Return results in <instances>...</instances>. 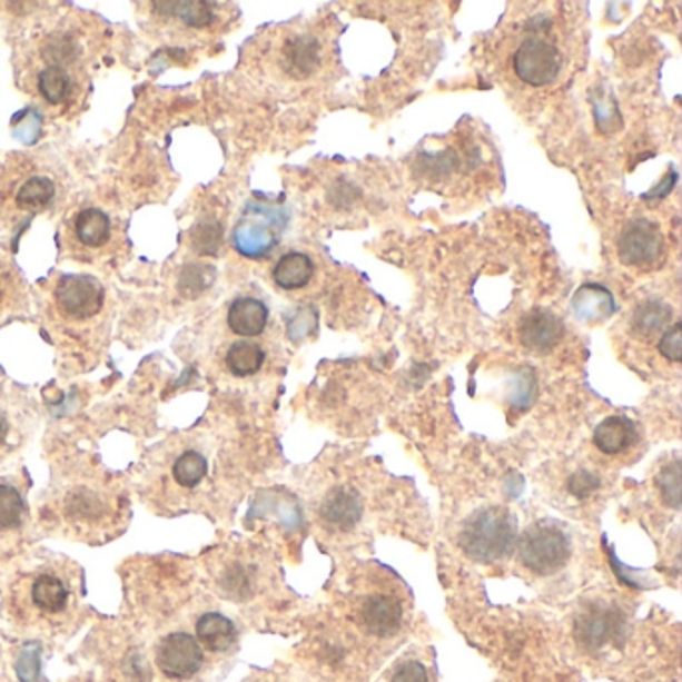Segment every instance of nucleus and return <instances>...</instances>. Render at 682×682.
I'll list each match as a JSON object with an SVG mask.
<instances>
[{
    "label": "nucleus",
    "instance_id": "nucleus-1",
    "mask_svg": "<svg viewBox=\"0 0 682 682\" xmlns=\"http://www.w3.org/2000/svg\"><path fill=\"white\" fill-rule=\"evenodd\" d=\"M80 569L69 561L37 564L14 584V603L20 613L39 621H59L72 613L79 599Z\"/></svg>",
    "mask_w": 682,
    "mask_h": 682
},
{
    "label": "nucleus",
    "instance_id": "nucleus-2",
    "mask_svg": "<svg viewBox=\"0 0 682 682\" xmlns=\"http://www.w3.org/2000/svg\"><path fill=\"white\" fill-rule=\"evenodd\" d=\"M458 543L475 563H495L513 551L516 521L505 508H481L466 521Z\"/></svg>",
    "mask_w": 682,
    "mask_h": 682
},
{
    "label": "nucleus",
    "instance_id": "nucleus-3",
    "mask_svg": "<svg viewBox=\"0 0 682 682\" xmlns=\"http://www.w3.org/2000/svg\"><path fill=\"white\" fill-rule=\"evenodd\" d=\"M571 538L553 523H534L518 541V561L531 573H559L571 559Z\"/></svg>",
    "mask_w": 682,
    "mask_h": 682
},
{
    "label": "nucleus",
    "instance_id": "nucleus-4",
    "mask_svg": "<svg viewBox=\"0 0 682 682\" xmlns=\"http://www.w3.org/2000/svg\"><path fill=\"white\" fill-rule=\"evenodd\" d=\"M285 228V215L267 205H248L238 220L233 243L243 257L265 258L277 248Z\"/></svg>",
    "mask_w": 682,
    "mask_h": 682
},
{
    "label": "nucleus",
    "instance_id": "nucleus-5",
    "mask_svg": "<svg viewBox=\"0 0 682 682\" xmlns=\"http://www.w3.org/2000/svg\"><path fill=\"white\" fill-rule=\"evenodd\" d=\"M355 619L365 633L388 639L405 623V604L393 589L373 586L356 599Z\"/></svg>",
    "mask_w": 682,
    "mask_h": 682
},
{
    "label": "nucleus",
    "instance_id": "nucleus-6",
    "mask_svg": "<svg viewBox=\"0 0 682 682\" xmlns=\"http://www.w3.org/2000/svg\"><path fill=\"white\" fill-rule=\"evenodd\" d=\"M55 307L70 323H87L105 307V288L97 278L69 275L55 288Z\"/></svg>",
    "mask_w": 682,
    "mask_h": 682
},
{
    "label": "nucleus",
    "instance_id": "nucleus-7",
    "mask_svg": "<svg viewBox=\"0 0 682 682\" xmlns=\"http://www.w3.org/2000/svg\"><path fill=\"white\" fill-rule=\"evenodd\" d=\"M155 661L170 681H190L205 664V651L192 634L170 633L157 644Z\"/></svg>",
    "mask_w": 682,
    "mask_h": 682
},
{
    "label": "nucleus",
    "instance_id": "nucleus-8",
    "mask_svg": "<svg viewBox=\"0 0 682 682\" xmlns=\"http://www.w3.org/2000/svg\"><path fill=\"white\" fill-rule=\"evenodd\" d=\"M516 77L531 87H546L559 77L563 59L559 49L543 39H526L513 57Z\"/></svg>",
    "mask_w": 682,
    "mask_h": 682
},
{
    "label": "nucleus",
    "instance_id": "nucleus-9",
    "mask_svg": "<svg viewBox=\"0 0 682 682\" xmlns=\"http://www.w3.org/2000/svg\"><path fill=\"white\" fill-rule=\"evenodd\" d=\"M661 230L646 218H634L619 237V258L626 267H651L663 257Z\"/></svg>",
    "mask_w": 682,
    "mask_h": 682
},
{
    "label": "nucleus",
    "instance_id": "nucleus-10",
    "mask_svg": "<svg viewBox=\"0 0 682 682\" xmlns=\"http://www.w3.org/2000/svg\"><path fill=\"white\" fill-rule=\"evenodd\" d=\"M624 621L616 609L611 606H593L579 616L574 634L576 641L589 651H599L609 643H614L623 633Z\"/></svg>",
    "mask_w": 682,
    "mask_h": 682
},
{
    "label": "nucleus",
    "instance_id": "nucleus-11",
    "mask_svg": "<svg viewBox=\"0 0 682 682\" xmlns=\"http://www.w3.org/2000/svg\"><path fill=\"white\" fill-rule=\"evenodd\" d=\"M521 343L533 353H551L564 335L563 320L551 310L534 308L521 320Z\"/></svg>",
    "mask_w": 682,
    "mask_h": 682
},
{
    "label": "nucleus",
    "instance_id": "nucleus-12",
    "mask_svg": "<svg viewBox=\"0 0 682 682\" xmlns=\"http://www.w3.org/2000/svg\"><path fill=\"white\" fill-rule=\"evenodd\" d=\"M363 516V501L350 486H337L328 493L320 505V518L328 528L346 533L355 528Z\"/></svg>",
    "mask_w": 682,
    "mask_h": 682
},
{
    "label": "nucleus",
    "instance_id": "nucleus-13",
    "mask_svg": "<svg viewBox=\"0 0 682 682\" xmlns=\"http://www.w3.org/2000/svg\"><path fill=\"white\" fill-rule=\"evenodd\" d=\"M574 317L586 325H599L616 313L613 293L599 283H584L583 287L574 293L573 303Z\"/></svg>",
    "mask_w": 682,
    "mask_h": 682
},
{
    "label": "nucleus",
    "instance_id": "nucleus-14",
    "mask_svg": "<svg viewBox=\"0 0 682 682\" xmlns=\"http://www.w3.org/2000/svg\"><path fill=\"white\" fill-rule=\"evenodd\" d=\"M227 323L228 328L238 337H258L267 328V305L258 298H237L228 308Z\"/></svg>",
    "mask_w": 682,
    "mask_h": 682
},
{
    "label": "nucleus",
    "instance_id": "nucleus-15",
    "mask_svg": "<svg viewBox=\"0 0 682 682\" xmlns=\"http://www.w3.org/2000/svg\"><path fill=\"white\" fill-rule=\"evenodd\" d=\"M195 633L198 644L210 653H227L228 649H233V644L237 643V626L220 613L198 616Z\"/></svg>",
    "mask_w": 682,
    "mask_h": 682
},
{
    "label": "nucleus",
    "instance_id": "nucleus-16",
    "mask_svg": "<svg viewBox=\"0 0 682 682\" xmlns=\"http://www.w3.org/2000/svg\"><path fill=\"white\" fill-rule=\"evenodd\" d=\"M594 446L604 455H621L636 441V426L626 416H609L594 431Z\"/></svg>",
    "mask_w": 682,
    "mask_h": 682
},
{
    "label": "nucleus",
    "instance_id": "nucleus-17",
    "mask_svg": "<svg viewBox=\"0 0 682 682\" xmlns=\"http://www.w3.org/2000/svg\"><path fill=\"white\" fill-rule=\"evenodd\" d=\"M285 69L295 79H307L320 65V45L317 39L303 34L285 45Z\"/></svg>",
    "mask_w": 682,
    "mask_h": 682
},
{
    "label": "nucleus",
    "instance_id": "nucleus-18",
    "mask_svg": "<svg viewBox=\"0 0 682 682\" xmlns=\"http://www.w3.org/2000/svg\"><path fill=\"white\" fill-rule=\"evenodd\" d=\"M315 275V263L305 253H287L278 258L277 267L273 270V278L283 290H298L307 287Z\"/></svg>",
    "mask_w": 682,
    "mask_h": 682
},
{
    "label": "nucleus",
    "instance_id": "nucleus-19",
    "mask_svg": "<svg viewBox=\"0 0 682 682\" xmlns=\"http://www.w3.org/2000/svg\"><path fill=\"white\" fill-rule=\"evenodd\" d=\"M208 475L207 456L198 451H185L177 456V461L170 466V476L172 483L180 491H195L197 486L202 485V481Z\"/></svg>",
    "mask_w": 682,
    "mask_h": 682
},
{
    "label": "nucleus",
    "instance_id": "nucleus-20",
    "mask_svg": "<svg viewBox=\"0 0 682 682\" xmlns=\"http://www.w3.org/2000/svg\"><path fill=\"white\" fill-rule=\"evenodd\" d=\"M673 317V308L669 307L663 300L654 298L646 300L634 310L633 333L636 337L653 338L661 330L666 328Z\"/></svg>",
    "mask_w": 682,
    "mask_h": 682
},
{
    "label": "nucleus",
    "instance_id": "nucleus-21",
    "mask_svg": "<svg viewBox=\"0 0 682 682\" xmlns=\"http://www.w3.org/2000/svg\"><path fill=\"white\" fill-rule=\"evenodd\" d=\"M265 350L250 340H238L235 345H230L225 356L227 368L233 375L238 378L245 376L257 375L258 370L265 365Z\"/></svg>",
    "mask_w": 682,
    "mask_h": 682
},
{
    "label": "nucleus",
    "instance_id": "nucleus-22",
    "mask_svg": "<svg viewBox=\"0 0 682 682\" xmlns=\"http://www.w3.org/2000/svg\"><path fill=\"white\" fill-rule=\"evenodd\" d=\"M75 235L85 247H102L110 237V218L99 208H85L75 220Z\"/></svg>",
    "mask_w": 682,
    "mask_h": 682
},
{
    "label": "nucleus",
    "instance_id": "nucleus-23",
    "mask_svg": "<svg viewBox=\"0 0 682 682\" xmlns=\"http://www.w3.org/2000/svg\"><path fill=\"white\" fill-rule=\"evenodd\" d=\"M107 513V498L97 491H70L67 495V516L72 521H99Z\"/></svg>",
    "mask_w": 682,
    "mask_h": 682
},
{
    "label": "nucleus",
    "instance_id": "nucleus-24",
    "mask_svg": "<svg viewBox=\"0 0 682 682\" xmlns=\"http://www.w3.org/2000/svg\"><path fill=\"white\" fill-rule=\"evenodd\" d=\"M27 516L22 491L9 483H0V533L17 531Z\"/></svg>",
    "mask_w": 682,
    "mask_h": 682
},
{
    "label": "nucleus",
    "instance_id": "nucleus-25",
    "mask_svg": "<svg viewBox=\"0 0 682 682\" xmlns=\"http://www.w3.org/2000/svg\"><path fill=\"white\" fill-rule=\"evenodd\" d=\"M40 95L50 105H65L72 92V80L62 67H47L39 75Z\"/></svg>",
    "mask_w": 682,
    "mask_h": 682
},
{
    "label": "nucleus",
    "instance_id": "nucleus-26",
    "mask_svg": "<svg viewBox=\"0 0 682 682\" xmlns=\"http://www.w3.org/2000/svg\"><path fill=\"white\" fill-rule=\"evenodd\" d=\"M52 197H55L52 180L47 177H34L20 187L17 192V202L24 208H40L47 207Z\"/></svg>",
    "mask_w": 682,
    "mask_h": 682
},
{
    "label": "nucleus",
    "instance_id": "nucleus-27",
    "mask_svg": "<svg viewBox=\"0 0 682 682\" xmlns=\"http://www.w3.org/2000/svg\"><path fill=\"white\" fill-rule=\"evenodd\" d=\"M223 243V228L215 218L200 220L192 230V248L198 255H215Z\"/></svg>",
    "mask_w": 682,
    "mask_h": 682
},
{
    "label": "nucleus",
    "instance_id": "nucleus-28",
    "mask_svg": "<svg viewBox=\"0 0 682 682\" xmlns=\"http://www.w3.org/2000/svg\"><path fill=\"white\" fill-rule=\"evenodd\" d=\"M175 9L180 19L187 22L188 27L202 29L212 22V9L208 2H175Z\"/></svg>",
    "mask_w": 682,
    "mask_h": 682
},
{
    "label": "nucleus",
    "instance_id": "nucleus-29",
    "mask_svg": "<svg viewBox=\"0 0 682 682\" xmlns=\"http://www.w3.org/2000/svg\"><path fill=\"white\" fill-rule=\"evenodd\" d=\"M659 486L663 491L664 501L676 508L681 503V465L679 463L664 468L659 475Z\"/></svg>",
    "mask_w": 682,
    "mask_h": 682
},
{
    "label": "nucleus",
    "instance_id": "nucleus-30",
    "mask_svg": "<svg viewBox=\"0 0 682 682\" xmlns=\"http://www.w3.org/2000/svg\"><path fill=\"white\" fill-rule=\"evenodd\" d=\"M388 682H431V676L421 661L405 659L393 669Z\"/></svg>",
    "mask_w": 682,
    "mask_h": 682
},
{
    "label": "nucleus",
    "instance_id": "nucleus-31",
    "mask_svg": "<svg viewBox=\"0 0 682 682\" xmlns=\"http://www.w3.org/2000/svg\"><path fill=\"white\" fill-rule=\"evenodd\" d=\"M659 350L661 355L671 360V363H679L682 358V325L681 323H674L673 327L664 330L661 343H659Z\"/></svg>",
    "mask_w": 682,
    "mask_h": 682
},
{
    "label": "nucleus",
    "instance_id": "nucleus-32",
    "mask_svg": "<svg viewBox=\"0 0 682 682\" xmlns=\"http://www.w3.org/2000/svg\"><path fill=\"white\" fill-rule=\"evenodd\" d=\"M317 310H315L313 307L303 308V310H298L297 317H295V323H290V325H288V335H293L295 330H298V335L295 337V340L310 337V335L317 330Z\"/></svg>",
    "mask_w": 682,
    "mask_h": 682
},
{
    "label": "nucleus",
    "instance_id": "nucleus-33",
    "mask_svg": "<svg viewBox=\"0 0 682 682\" xmlns=\"http://www.w3.org/2000/svg\"><path fill=\"white\" fill-rule=\"evenodd\" d=\"M594 117H596L599 129L603 132H611L616 127H621V112L616 109V102L613 99H609V105L604 100L601 105H594Z\"/></svg>",
    "mask_w": 682,
    "mask_h": 682
},
{
    "label": "nucleus",
    "instance_id": "nucleus-34",
    "mask_svg": "<svg viewBox=\"0 0 682 682\" xmlns=\"http://www.w3.org/2000/svg\"><path fill=\"white\" fill-rule=\"evenodd\" d=\"M45 55L50 57L49 60H52V67H60V60H72V57L77 55V49H75V42L60 37V39L50 40L47 49H45Z\"/></svg>",
    "mask_w": 682,
    "mask_h": 682
},
{
    "label": "nucleus",
    "instance_id": "nucleus-35",
    "mask_svg": "<svg viewBox=\"0 0 682 682\" xmlns=\"http://www.w3.org/2000/svg\"><path fill=\"white\" fill-rule=\"evenodd\" d=\"M599 478L593 475V473H586V471H579V473H574L573 478H571V493L574 496H579V498H584V496L591 495L593 491L599 488Z\"/></svg>",
    "mask_w": 682,
    "mask_h": 682
},
{
    "label": "nucleus",
    "instance_id": "nucleus-36",
    "mask_svg": "<svg viewBox=\"0 0 682 682\" xmlns=\"http://www.w3.org/2000/svg\"><path fill=\"white\" fill-rule=\"evenodd\" d=\"M521 378H523V385H518V388L514 391L513 405L524 408L533 403L536 383H534L533 373H528V376L523 375Z\"/></svg>",
    "mask_w": 682,
    "mask_h": 682
},
{
    "label": "nucleus",
    "instance_id": "nucleus-37",
    "mask_svg": "<svg viewBox=\"0 0 682 682\" xmlns=\"http://www.w3.org/2000/svg\"><path fill=\"white\" fill-rule=\"evenodd\" d=\"M12 288H14V280L9 277V270L2 267V263H0V317L9 308Z\"/></svg>",
    "mask_w": 682,
    "mask_h": 682
},
{
    "label": "nucleus",
    "instance_id": "nucleus-38",
    "mask_svg": "<svg viewBox=\"0 0 682 682\" xmlns=\"http://www.w3.org/2000/svg\"><path fill=\"white\" fill-rule=\"evenodd\" d=\"M9 418H7V415L0 411V446L7 443V438H9Z\"/></svg>",
    "mask_w": 682,
    "mask_h": 682
}]
</instances>
